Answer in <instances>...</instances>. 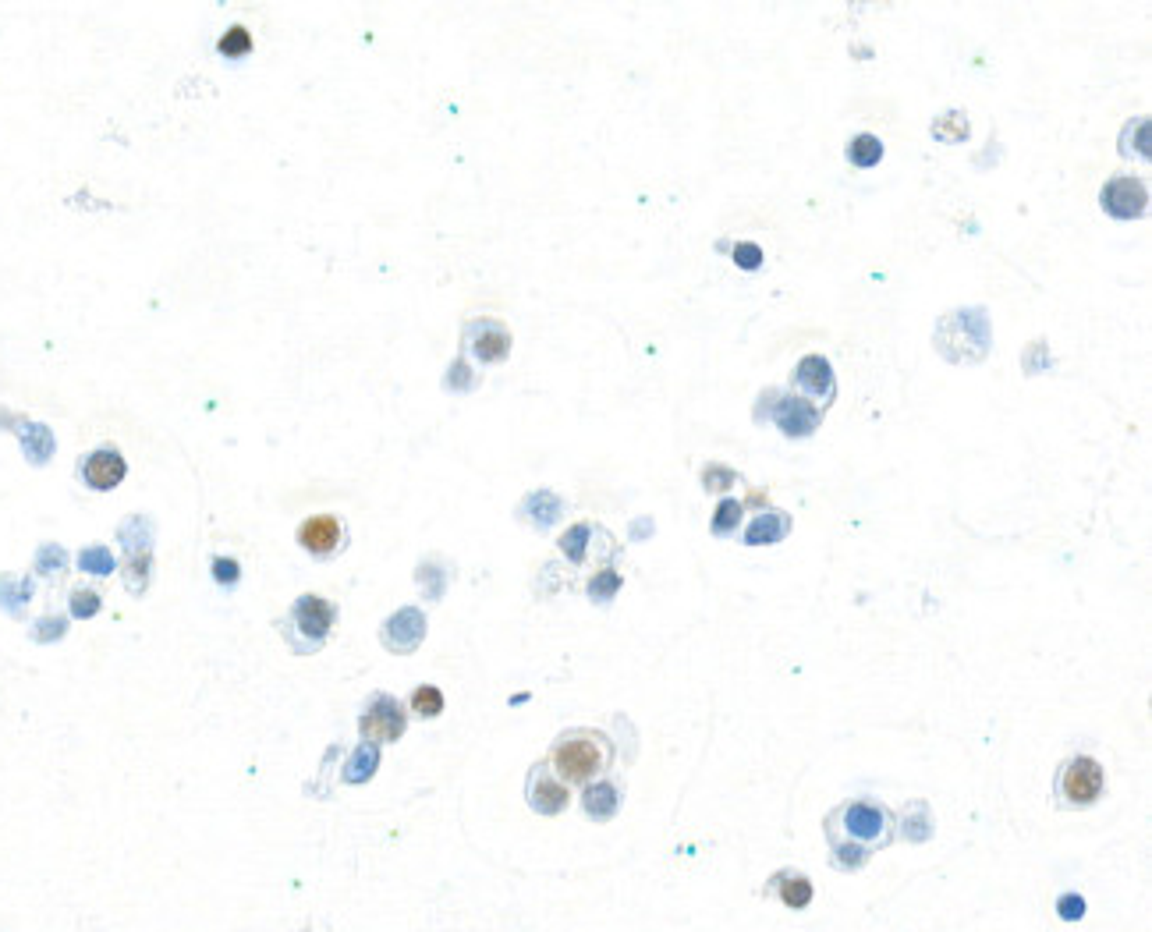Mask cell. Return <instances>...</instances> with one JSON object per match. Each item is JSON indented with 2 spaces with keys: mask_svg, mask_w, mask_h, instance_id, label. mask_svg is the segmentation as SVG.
<instances>
[{
  "mask_svg": "<svg viewBox=\"0 0 1152 932\" xmlns=\"http://www.w3.org/2000/svg\"><path fill=\"white\" fill-rule=\"evenodd\" d=\"M146 578H149V550H128V571H125L128 589L142 592L146 589Z\"/></svg>",
  "mask_w": 1152,
  "mask_h": 932,
  "instance_id": "obj_19",
  "label": "cell"
},
{
  "mask_svg": "<svg viewBox=\"0 0 1152 932\" xmlns=\"http://www.w3.org/2000/svg\"><path fill=\"white\" fill-rule=\"evenodd\" d=\"M787 532V518H770V521H756L748 529V543H766V539H780Z\"/></svg>",
  "mask_w": 1152,
  "mask_h": 932,
  "instance_id": "obj_23",
  "label": "cell"
},
{
  "mask_svg": "<svg viewBox=\"0 0 1152 932\" xmlns=\"http://www.w3.org/2000/svg\"><path fill=\"white\" fill-rule=\"evenodd\" d=\"M585 536H589V532H585L582 525H578V529H571V532H568V539H564V550H568L575 560H582V543H585Z\"/></svg>",
  "mask_w": 1152,
  "mask_h": 932,
  "instance_id": "obj_30",
  "label": "cell"
},
{
  "mask_svg": "<svg viewBox=\"0 0 1152 932\" xmlns=\"http://www.w3.org/2000/svg\"><path fill=\"white\" fill-rule=\"evenodd\" d=\"M614 762V745L600 731H564L553 741L546 766L561 777V784H589Z\"/></svg>",
  "mask_w": 1152,
  "mask_h": 932,
  "instance_id": "obj_2",
  "label": "cell"
},
{
  "mask_svg": "<svg viewBox=\"0 0 1152 932\" xmlns=\"http://www.w3.org/2000/svg\"><path fill=\"white\" fill-rule=\"evenodd\" d=\"M298 543H302L312 557H330V553H337L344 543L341 521L330 518V514H316V518H309L302 529H298Z\"/></svg>",
  "mask_w": 1152,
  "mask_h": 932,
  "instance_id": "obj_9",
  "label": "cell"
},
{
  "mask_svg": "<svg viewBox=\"0 0 1152 932\" xmlns=\"http://www.w3.org/2000/svg\"><path fill=\"white\" fill-rule=\"evenodd\" d=\"M238 575H242V571H238V564H234V560H227V557L213 560V578H217V582L234 585V582H238Z\"/></svg>",
  "mask_w": 1152,
  "mask_h": 932,
  "instance_id": "obj_28",
  "label": "cell"
},
{
  "mask_svg": "<svg viewBox=\"0 0 1152 932\" xmlns=\"http://www.w3.org/2000/svg\"><path fill=\"white\" fill-rule=\"evenodd\" d=\"M376 769V745H359V752L351 755V766L344 769V780L348 784H362V780L373 777Z\"/></svg>",
  "mask_w": 1152,
  "mask_h": 932,
  "instance_id": "obj_18",
  "label": "cell"
},
{
  "mask_svg": "<svg viewBox=\"0 0 1152 932\" xmlns=\"http://www.w3.org/2000/svg\"><path fill=\"white\" fill-rule=\"evenodd\" d=\"M1060 918H1064V922H1075V918H1082L1085 915V901L1082 897H1075V894H1067V897H1060Z\"/></svg>",
  "mask_w": 1152,
  "mask_h": 932,
  "instance_id": "obj_29",
  "label": "cell"
},
{
  "mask_svg": "<svg viewBox=\"0 0 1152 932\" xmlns=\"http://www.w3.org/2000/svg\"><path fill=\"white\" fill-rule=\"evenodd\" d=\"M334 617H337V606L327 603V599H320V596H302L295 606H291V624L309 638V645H320L323 638L330 635Z\"/></svg>",
  "mask_w": 1152,
  "mask_h": 932,
  "instance_id": "obj_5",
  "label": "cell"
},
{
  "mask_svg": "<svg viewBox=\"0 0 1152 932\" xmlns=\"http://www.w3.org/2000/svg\"><path fill=\"white\" fill-rule=\"evenodd\" d=\"M412 709L419 716H440V709H444V692L433 688V684H422V688H415V695H412Z\"/></svg>",
  "mask_w": 1152,
  "mask_h": 932,
  "instance_id": "obj_20",
  "label": "cell"
},
{
  "mask_svg": "<svg viewBox=\"0 0 1152 932\" xmlns=\"http://www.w3.org/2000/svg\"><path fill=\"white\" fill-rule=\"evenodd\" d=\"M64 628H68V624H64L61 617H47V624H36V628H32V638H36V642H54V638L64 635Z\"/></svg>",
  "mask_w": 1152,
  "mask_h": 932,
  "instance_id": "obj_26",
  "label": "cell"
},
{
  "mask_svg": "<svg viewBox=\"0 0 1152 932\" xmlns=\"http://www.w3.org/2000/svg\"><path fill=\"white\" fill-rule=\"evenodd\" d=\"M794 387L802 390L805 397H816V401H830L833 397V373L830 362L819 355L802 358V366L794 373Z\"/></svg>",
  "mask_w": 1152,
  "mask_h": 932,
  "instance_id": "obj_11",
  "label": "cell"
},
{
  "mask_svg": "<svg viewBox=\"0 0 1152 932\" xmlns=\"http://www.w3.org/2000/svg\"><path fill=\"white\" fill-rule=\"evenodd\" d=\"M486 334L490 337H479V341H475V355L483 358V362H497V358H504L507 348H511V337H507V330L497 327V323H486Z\"/></svg>",
  "mask_w": 1152,
  "mask_h": 932,
  "instance_id": "obj_15",
  "label": "cell"
},
{
  "mask_svg": "<svg viewBox=\"0 0 1152 932\" xmlns=\"http://www.w3.org/2000/svg\"><path fill=\"white\" fill-rule=\"evenodd\" d=\"M766 894H777L780 901L787 904V908L802 911V908H809V901H812V883H809V876H805V872L784 869V872H777L770 883H766Z\"/></svg>",
  "mask_w": 1152,
  "mask_h": 932,
  "instance_id": "obj_12",
  "label": "cell"
},
{
  "mask_svg": "<svg viewBox=\"0 0 1152 932\" xmlns=\"http://www.w3.org/2000/svg\"><path fill=\"white\" fill-rule=\"evenodd\" d=\"M1106 791V773L1096 759L1089 755H1075L1067 759L1057 773V798L1067 808H1089L1103 798Z\"/></svg>",
  "mask_w": 1152,
  "mask_h": 932,
  "instance_id": "obj_3",
  "label": "cell"
},
{
  "mask_svg": "<svg viewBox=\"0 0 1152 932\" xmlns=\"http://www.w3.org/2000/svg\"><path fill=\"white\" fill-rule=\"evenodd\" d=\"M78 567L89 571V575H110V571H114V557H110V550H103V546H89V550L78 553Z\"/></svg>",
  "mask_w": 1152,
  "mask_h": 932,
  "instance_id": "obj_21",
  "label": "cell"
},
{
  "mask_svg": "<svg viewBox=\"0 0 1152 932\" xmlns=\"http://www.w3.org/2000/svg\"><path fill=\"white\" fill-rule=\"evenodd\" d=\"M252 50V36L245 25H234V29L224 32V39H220V54L224 57H245Z\"/></svg>",
  "mask_w": 1152,
  "mask_h": 932,
  "instance_id": "obj_22",
  "label": "cell"
},
{
  "mask_svg": "<svg viewBox=\"0 0 1152 932\" xmlns=\"http://www.w3.org/2000/svg\"><path fill=\"white\" fill-rule=\"evenodd\" d=\"M883 156V142L876 139V135H858V139H851L848 146V160L855 167H876Z\"/></svg>",
  "mask_w": 1152,
  "mask_h": 932,
  "instance_id": "obj_17",
  "label": "cell"
},
{
  "mask_svg": "<svg viewBox=\"0 0 1152 932\" xmlns=\"http://www.w3.org/2000/svg\"><path fill=\"white\" fill-rule=\"evenodd\" d=\"M582 805L592 819H610L617 812V805H621V791H617L614 784H592L589 791H585Z\"/></svg>",
  "mask_w": 1152,
  "mask_h": 932,
  "instance_id": "obj_14",
  "label": "cell"
},
{
  "mask_svg": "<svg viewBox=\"0 0 1152 932\" xmlns=\"http://www.w3.org/2000/svg\"><path fill=\"white\" fill-rule=\"evenodd\" d=\"M22 440L25 451H29V461H36V465H43L54 454V436H50L47 426H22Z\"/></svg>",
  "mask_w": 1152,
  "mask_h": 932,
  "instance_id": "obj_16",
  "label": "cell"
},
{
  "mask_svg": "<svg viewBox=\"0 0 1152 932\" xmlns=\"http://www.w3.org/2000/svg\"><path fill=\"white\" fill-rule=\"evenodd\" d=\"M405 709H401V702L394 699V695H373V699L366 702V713H362L359 720V731L366 734V741H397L401 734H405Z\"/></svg>",
  "mask_w": 1152,
  "mask_h": 932,
  "instance_id": "obj_4",
  "label": "cell"
},
{
  "mask_svg": "<svg viewBox=\"0 0 1152 932\" xmlns=\"http://www.w3.org/2000/svg\"><path fill=\"white\" fill-rule=\"evenodd\" d=\"M777 422H780V429H784V433L805 436V433H812V429H816L819 415L812 412L805 401H791V397H787V401H780V408H777Z\"/></svg>",
  "mask_w": 1152,
  "mask_h": 932,
  "instance_id": "obj_13",
  "label": "cell"
},
{
  "mask_svg": "<svg viewBox=\"0 0 1152 932\" xmlns=\"http://www.w3.org/2000/svg\"><path fill=\"white\" fill-rule=\"evenodd\" d=\"M738 518H741V504H738V500H724V504H720V511H717V518H713V532H717V536H727V532L738 525Z\"/></svg>",
  "mask_w": 1152,
  "mask_h": 932,
  "instance_id": "obj_24",
  "label": "cell"
},
{
  "mask_svg": "<svg viewBox=\"0 0 1152 932\" xmlns=\"http://www.w3.org/2000/svg\"><path fill=\"white\" fill-rule=\"evenodd\" d=\"M529 805L536 808L539 816H557V812L568 808V784L553 777L546 762L529 773Z\"/></svg>",
  "mask_w": 1152,
  "mask_h": 932,
  "instance_id": "obj_7",
  "label": "cell"
},
{
  "mask_svg": "<svg viewBox=\"0 0 1152 932\" xmlns=\"http://www.w3.org/2000/svg\"><path fill=\"white\" fill-rule=\"evenodd\" d=\"M96 610H100V596L89 589H78L75 596H71V614L75 617H93Z\"/></svg>",
  "mask_w": 1152,
  "mask_h": 932,
  "instance_id": "obj_25",
  "label": "cell"
},
{
  "mask_svg": "<svg viewBox=\"0 0 1152 932\" xmlns=\"http://www.w3.org/2000/svg\"><path fill=\"white\" fill-rule=\"evenodd\" d=\"M1145 202H1149V195H1145V185L1138 178L1106 181V188H1103V210L1110 213V217L1135 220V217H1142V213H1145Z\"/></svg>",
  "mask_w": 1152,
  "mask_h": 932,
  "instance_id": "obj_6",
  "label": "cell"
},
{
  "mask_svg": "<svg viewBox=\"0 0 1152 932\" xmlns=\"http://www.w3.org/2000/svg\"><path fill=\"white\" fill-rule=\"evenodd\" d=\"M426 635V617L415 610V606H405L397 610L387 624H383V642L390 645V653H412L415 645Z\"/></svg>",
  "mask_w": 1152,
  "mask_h": 932,
  "instance_id": "obj_8",
  "label": "cell"
},
{
  "mask_svg": "<svg viewBox=\"0 0 1152 932\" xmlns=\"http://www.w3.org/2000/svg\"><path fill=\"white\" fill-rule=\"evenodd\" d=\"M734 259H738L745 270H756V266L763 263V252H759V245L745 241V245H738V249H734Z\"/></svg>",
  "mask_w": 1152,
  "mask_h": 932,
  "instance_id": "obj_27",
  "label": "cell"
},
{
  "mask_svg": "<svg viewBox=\"0 0 1152 932\" xmlns=\"http://www.w3.org/2000/svg\"><path fill=\"white\" fill-rule=\"evenodd\" d=\"M82 479H86L93 490H114L117 482L125 479V458H121L114 447H103V451H96L86 458V465H82Z\"/></svg>",
  "mask_w": 1152,
  "mask_h": 932,
  "instance_id": "obj_10",
  "label": "cell"
},
{
  "mask_svg": "<svg viewBox=\"0 0 1152 932\" xmlns=\"http://www.w3.org/2000/svg\"><path fill=\"white\" fill-rule=\"evenodd\" d=\"M826 837L833 847L837 869H858L872 851H880L894 840V812L872 798L844 801L826 816Z\"/></svg>",
  "mask_w": 1152,
  "mask_h": 932,
  "instance_id": "obj_1",
  "label": "cell"
}]
</instances>
